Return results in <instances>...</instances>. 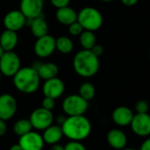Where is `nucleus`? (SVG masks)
<instances>
[{
    "label": "nucleus",
    "instance_id": "1",
    "mask_svg": "<svg viewBox=\"0 0 150 150\" xmlns=\"http://www.w3.org/2000/svg\"><path fill=\"white\" fill-rule=\"evenodd\" d=\"M63 133L71 140H82L91 132V123L84 116H69L61 125Z\"/></svg>",
    "mask_w": 150,
    "mask_h": 150
},
{
    "label": "nucleus",
    "instance_id": "2",
    "mask_svg": "<svg viewBox=\"0 0 150 150\" xmlns=\"http://www.w3.org/2000/svg\"><path fill=\"white\" fill-rule=\"evenodd\" d=\"M73 69L78 75L83 78L93 77L100 68L99 57L90 50H82L76 53L73 57Z\"/></svg>",
    "mask_w": 150,
    "mask_h": 150
},
{
    "label": "nucleus",
    "instance_id": "3",
    "mask_svg": "<svg viewBox=\"0 0 150 150\" xmlns=\"http://www.w3.org/2000/svg\"><path fill=\"white\" fill-rule=\"evenodd\" d=\"M14 87L21 93L33 94L39 86L41 79L37 70L33 66H27L20 68V70L13 76Z\"/></svg>",
    "mask_w": 150,
    "mask_h": 150
},
{
    "label": "nucleus",
    "instance_id": "4",
    "mask_svg": "<svg viewBox=\"0 0 150 150\" xmlns=\"http://www.w3.org/2000/svg\"><path fill=\"white\" fill-rule=\"evenodd\" d=\"M77 21L81 25L84 30L96 31L101 28L103 24V18L102 13L95 7H84L78 15Z\"/></svg>",
    "mask_w": 150,
    "mask_h": 150
},
{
    "label": "nucleus",
    "instance_id": "5",
    "mask_svg": "<svg viewBox=\"0 0 150 150\" xmlns=\"http://www.w3.org/2000/svg\"><path fill=\"white\" fill-rule=\"evenodd\" d=\"M63 110L68 116L84 115L88 110V102L83 99L80 95H71L64 98L62 103Z\"/></svg>",
    "mask_w": 150,
    "mask_h": 150
},
{
    "label": "nucleus",
    "instance_id": "6",
    "mask_svg": "<svg viewBox=\"0 0 150 150\" xmlns=\"http://www.w3.org/2000/svg\"><path fill=\"white\" fill-rule=\"evenodd\" d=\"M21 68V59L19 56L12 51H5L0 57V71L7 77H13Z\"/></svg>",
    "mask_w": 150,
    "mask_h": 150
},
{
    "label": "nucleus",
    "instance_id": "7",
    "mask_svg": "<svg viewBox=\"0 0 150 150\" xmlns=\"http://www.w3.org/2000/svg\"><path fill=\"white\" fill-rule=\"evenodd\" d=\"M56 50V39L50 35L36 38L34 45V51L39 57L45 58L51 56Z\"/></svg>",
    "mask_w": 150,
    "mask_h": 150
},
{
    "label": "nucleus",
    "instance_id": "8",
    "mask_svg": "<svg viewBox=\"0 0 150 150\" xmlns=\"http://www.w3.org/2000/svg\"><path fill=\"white\" fill-rule=\"evenodd\" d=\"M53 114L51 110H46L42 107L35 109L30 115L29 121L33 128L37 130H44L53 122Z\"/></svg>",
    "mask_w": 150,
    "mask_h": 150
},
{
    "label": "nucleus",
    "instance_id": "9",
    "mask_svg": "<svg viewBox=\"0 0 150 150\" xmlns=\"http://www.w3.org/2000/svg\"><path fill=\"white\" fill-rule=\"evenodd\" d=\"M132 131L139 137L150 135V115L146 113H136L130 124Z\"/></svg>",
    "mask_w": 150,
    "mask_h": 150
},
{
    "label": "nucleus",
    "instance_id": "10",
    "mask_svg": "<svg viewBox=\"0 0 150 150\" xmlns=\"http://www.w3.org/2000/svg\"><path fill=\"white\" fill-rule=\"evenodd\" d=\"M42 0H21L20 11L28 20H32L42 15Z\"/></svg>",
    "mask_w": 150,
    "mask_h": 150
},
{
    "label": "nucleus",
    "instance_id": "11",
    "mask_svg": "<svg viewBox=\"0 0 150 150\" xmlns=\"http://www.w3.org/2000/svg\"><path fill=\"white\" fill-rule=\"evenodd\" d=\"M17 102L15 98L9 94L0 96V118L3 120L11 119L16 113Z\"/></svg>",
    "mask_w": 150,
    "mask_h": 150
},
{
    "label": "nucleus",
    "instance_id": "12",
    "mask_svg": "<svg viewBox=\"0 0 150 150\" xmlns=\"http://www.w3.org/2000/svg\"><path fill=\"white\" fill-rule=\"evenodd\" d=\"M28 19L20 10H13L7 13L4 18V25L6 29L19 31L27 24Z\"/></svg>",
    "mask_w": 150,
    "mask_h": 150
},
{
    "label": "nucleus",
    "instance_id": "13",
    "mask_svg": "<svg viewBox=\"0 0 150 150\" xmlns=\"http://www.w3.org/2000/svg\"><path fill=\"white\" fill-rule=\"evenodd\" d=\"M43 142L42 136L32 131L21 136L19 140V144L23 150H42Z\"/></svg>",
    "mask_w": 150,
    "mask_h": 150
},
{
    "label": "nucleus",
    "instance_id": "14",
    "mask_svg": "<svg viewBox=\"0 0 150 150\" xmlns=\"http://www.w3.org/2000/svg\"><path fill=\"white\" fill-rule=\"evenodd\" d=\"M64 92V83L57 77L45 81L42 86V93L44 96L53 99L59 98Z\"/></svg>",
    "mask_w": 150,
    "mask_h": 150
},
{
    "label": "nucleus",
    "instance_id": "15",
    "mask_svg": "<svg viewBox=\"0 0 150 150\" xmlns=\"http://www.w3.org/2000/svg\"><path fill=\"white\" fill-rule=\"evenodd\" d=\"M132 110L126 106H119L112 112V120L118 126L130 125L133 117Z\"/></svg>",
    "mask_w": 150,
    "mask_h": 150
},
{
    "label": "nucleus",
    "instance_id": "16",
    "mask_svg": "<svg viewBox=\"0 0 150 150\" xmlns=\"http://www.w3.org/2000/svg\"><path fill=\"white\" fill-rule=\"evenodd\" d=\"M107 141L109 145L117 150H121L127 144V137L125 133L119 129H111L107 134Z\"/></svg>",
    "mask_w": 150,
    "mask_h": 150
},
{
    "label": "nucleus",
    "instance_id": "17",
    "mask_svg": "<svg viewBox=\"0 0 150 150\" xmlns=\"http://www.w3.org/2000/svg\"><path fill=\"white\" fill-rule=\"evenodd\" d=\"M33 67L37 70L40 79L44 80V81L57 77L59 72L58 66L55 63H52V62L38 63L37 66H33Z\"/></svg>",
    "mask_w": 150,
    "mask_h": 150
},
{
    "label": "nucleus",
    "instance_id": "18",
    "mask_svg": "<svg viewBox=\"0 0 150 150\" xmlns=\"http://www.w3.org/2000/svg\"><path fill=\"white\" fill-rule=\"evenodd\" d=\"M77 15L78 13L75 12L71 7L64 6L62 8L57 9L56 12V19L57 21L64 26H69L71 23L77 21Z\"/></svg>",
    "mask_w": 150,
    "mask_h": 150
},
{
    "label": "nucleus",
    "instance_id": "19",
    "mask_svg": "<svg viewBox=\"0 0 150 150\" xmlns=\"http://www.w3.org/2000/svg\"><path fill=\"white\" fill-rule=\"evenodd\" d=\"M28 21H30L29 24H30L31 32L35 38L43 36L48 34L49 26H48V23H47L43 14L36 17L35 19L28 20Z\"/></svg>",
    "mask_w": 150,
    "mask_h": 150
},
{
    "label": "nucleus",
    "instance_id": "20",
    "mask_svg": "<svg viewBox=\"0 0 150 150\" xmlns=\"http://www.w3.org/2000/svg\"><path fill=\"white\" fill-rule=\"evenodd\" d=\"M18 35L15 31L6 29L0 35V45L5 51L13 50L18 44Z\"/></svg>",
    "mask_w": 150,
    "mask_h": 150
},
{
    "label": "nucleus",
    "instance_id": "21",
    "mask_svg": "<svg viewBox=\"0 0 150 150\" xmlns=\"http://www.w3.org/2000/svg\"><path fill=\"white\" fill-rule=\"evenodd\" d=\"M63 130L61 125H50L44 129L42 139L43 140L50 145L57 144L63 137Z\"/></svg>",
    "mask_w": 150,
    "mask_h": 150
},
{
    "label": "nucleus",
    "instance_id": "22",
    "mask_svg": "<svg viewBox=\"0 0 150 150\" xmlns=\"http://www.w3.org/2000/svg\"><path fill=\"white\" fill-rule=\"evenodd\" d=\"M56 50L62 54H69L73 50V42L68 36H59L56 39Z\"/></svg>",
    "mask_w": 150,
    "mask_h": 150
},
{
    "label": "nucleus",
    "instance_id": "23",
    "mask_svg": "<svg viewBox=\"0 0 150 150\" xmlns=\"http://www.w3.org/2000/svg\"><path fill=\"white\" fill-rule=\"evenodd\" d=\"M79 37L81 45L84 50H91L93 46L96 43V37L93 31L83 30Z\"/></svg>",
    "mask_w": 150,
    "mask_h": 150
},
{
    "label": "nucleus",
    "instance_id": "24",
    "mask_svg": "<svg viewBox=\"0 0 150 150\" xmlns=\"http://www.w3.org/2000/svg\"><path fill=\"white\" fill-rule=\"evenodd\" d=\"M79 95L83 99L89 102L93 100L96 96V88L91 82L86 81L81 85L79 89Z\"/></svg>",
    "mask_w": 150,
    "mask_h": 150
},
{
    "label": "nucleus",
    "instance_id": "25",
    "mask_svg": "<svg viewBox=\"0 0 150 150\" xmlns=\"http://www.w3.org/2000/svg\"><path fill=\"white\" fill-rule=\"evenodd\" d=\"M32 125L29 119H20L13 125V132L19 136H22L32 130Z\"/></svg>",
    "mask_w": 150,
    "mask_h": 150
},
{
    "label": "nucleus",
    "instance_id": "26",
    "mask_svg": "<svg viewBox=\"0 0 150 150\" xmlns=\"http://www.w3.org/2000/svg\"><path fill=\"white\" fill-rule=\"evenodd\" d=\"M83 30H84L83 28L81 27V25L78 21H75V22H73L68 26L69 34L72 36H79L82 33Z\"/></svg>",
    "mask_w": 150,
    "mask_h": 150
},
{
    "label": "nucleus",
    "instance_id": "27",
    "mask_svg": "<svg viewBox=\"0 0 150 150\" xmlns=\"http://www.w3.org/2000/svg\"><path fill=\"white\" fill-rule=\"evenodd\" d=\"M64 150H87L86 147L79 140H71L64 146Z\"/></svg>",
    "mask_w": 150,
    "mask_h": 150
},
{
    "label": "nucleus",
    "instance_id": "28",
    "mask_svg": "<svg viewBox=\"0 0 150 150\" xmlns=\"http://www.w3.org/2000/svg\"><path fill=\"white\" fill-rule=\"evenodd\" d=\"M149 110V104L145 100H139L135 103V110L137 113H146Z\"/></svg>",
    "mask_w": 150,
    "mask_h": 150
},
{
    "label": "nucleus",
    "instance_id": "29",
    "mask_svg": "<svg viewBox=\"0 0 150 150\" xmlns=\"http://www.w3.org/2000/svg\"><path fill=\"white\" fill-rule=\"evenodd\" d=\"M42 107L44 108V109H46V110H51L55 107V99L50 98V97H48V96H45L42 99Z\"/></svg>",
    "mask_w": 150,
    "mask_h": 150
},
{
    "label": "nucleus",
    "instance_id": "30",
    "mask_svg": "<svg viewBox=\"0 0 150 150\" xmlns=\"http://www.w3.org/2000/svg\"><path fill=\"white\" fill-rule=\"evenodd\" d=\"M50 3L57 9L68 6L70 4V0H50Z\"/></svg>",
    "mask_w": 150,
    "mask_h": 150
},
{
    "label": "nucleus",
    "instance_id": "31",
    "mask_svg": "<svg viewBox=\"0 0 150 150\" xmlns=\"http://www.w3.org/2000/svg\"><path fill=\"white\" fill-rule=\"evenodd\" d=\"M96 57H101L103 54V51H104V49H103V47L102 46V45H100V44H95L94 46H93V48L90 50Z\"/></svg>",
    "mask_w": 150,
    "mask_h": 150
},
{
    "label": "nucleus",
    "instance_id": "32",
    "mask_svg": "<svg viewBox=\"0 0 150 150\" xmlns=\"http://www.w3.org/2000/svg\"><path fill=\"white\" fill-rule=\"evenodd\" d=\"M7 131V125L6 124V120L0 118V137L6 134Z\"/></svg>",
    "mask_w": 150,
    "mask_h": 150
},
{
    "label": "nucleus",
    "instance_id": "33",
    "mask_svg": "<svg viewBox=\"0 0 150 150\" xmlns=\"http://www.w3.org/2000/svg\"><path fill=\"white\" fill-rule=\"evenodd\" d=\"M139 150H150V137L146 139L140 145Z\"/></svg>",
    "mask_w": 150,
    "mask_h": 150
},
{
    "label": "nucleus",
    "instance_id": "34",
    "mask_svg": "<svg viewBox=\"0 0 150 150\" xmlns=\"http://www.w3.org/2000/svg\"><path fill=\"white\" fill-rule=\"evenodd\" d=\"M120 1L126 6H132L139 2V0H120Z\"/></svg>",
    "mask_w": 150,
    "mask_h": 150
},
{
    "label": "nucleus",
    "instance_id": "35",
    "mask_svg": "<svg viewBox=\"0 0 150 150\" xmlns=\"http://www.w3.org/2000/svg\"><path fill=\"white\" fill-rule=\"evenodd\" d=\"M50 150H64V147L57 143V144H53Z\"/></svg>",
    "mask_w": 150,
    "mask_h": 150
},
{
    "label": "nucleus",
    "instance_id": "36",
    "mask_svg": "<svg viewBox=\"0 0 150 150\" xmlns=\"http://www.w3.org/2000/svg\"><path fill=\"white\" fill-rule=\"evenodd\" d=\"M10 150H23V149H22V147L20 146V144L18 143V144H14V145H13V146H11Z\"/></svg>",
    "mask_w": 150,
    "mask_h": 150
},
{
    "label": "nucleus",
    "instance_id": "37",
    "mask_svg": "<svg viewBox=\"0 0 150 150\" xmlns=\"http://www.w3.org/2000/svg\"><path fill=\"white\" fill-rule=\"evenodd\" d=\"M64 120H65V117H64V116H59V117H57V122H58L59 125H62V124L64 123Z\"/></svg>",
    "mask_w": 150,
    "mask_h": 150
},
{
    "label": "nucleus",
    "instance_id": "38",
    "mask_svg": "<svg viewBox=\"0 0 150 150\" xmlns=\"http://www.w3.org/2000/svg\"><path fill=\"white\" fill-rule=\"evenodd\" d=\"M4 53H5V50H4V49L2 48V46L0 45V57H2V55H3Z\"/></svg>",
    "mask_w": 150,
    "mask_h": 150
},
{
    "label": "nucleus",
    "instance_id": "39",
    "mask_svg": "<svg viewBox=\"0 0 150 150\" xmlns=\"http://www.w3.org/2000/svg\"><path fill=\"white\" fill-rule=\"evenodd\" d=\"M100 1H102L103 3H110V2H112L113 0H100Z\"/></svg>",
    "mask_w": 150,
    "mask_h": 150
},
{
    "label": "nucleus",
    "instance_id": "40",
    "mask_svg": "<svg viewBox=\"0 0 150 150\" xmlns=\"http://www.w3.org/2000/svg\"><path fill=\"white\" fill-rule=\"evenodd\" d=\"M121 150H137V149H135V148H130V147H124Z\"/></svg>",
    "mask_w": 150,
    "mask_h": 150
},
{
    "label": "nucleus",
    "instance_id": "41",
    "mask_svg": "<svg viewBox=\"0 0 150 150\" xmlns=\"http://www.w3.org/2000/svg\"><path fill=\"white\" fill-rule=\"evenodd\" d=\"M1 77H2V72L0 71V81H1Z\"/></svg>",
    "mask_w": 150,
    "mask_h": 150
},
{
    "label": "nucleus",
    "instance_id": "42",
    "mask_svg": "<svg viewBox=\"0 0 150 150\" xmlns=\"http://www.w3.org/2000/svg\"><path fill=\"white\" fill-rule=\"evenodd\" d=\"M149 59H150V52H149Z\"/></svg>",
    "mask_w": 150,
    "mask_h": 150
},
{
    "label": "nucleus",
    "instance_id": "43",
    "mask_svg": "<svg viewBox=\"0 0 150 150\" xmlns=\"http://www.w3.org/2000/svg\"><path fill=\"white\" fill-rule=\"evenodd\" d=\"M42 1H45V0H42Z\"/></svg>",
    "mask_w": 150,
    "mask_h": 150
}]
</instances>
